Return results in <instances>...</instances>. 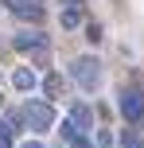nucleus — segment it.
Listing matches in <instances>:
<instances>
[{
	"instance_id": "obj_1",
	"label": "nucleus",
	"mask_w": 144,
	"mask_h": 148,
	"mask_svg": "<svg viewBox=\"0 0 144 148\" xmlns=\"http://www.w3.org/2000/svg\"><path fill=\"white\" fill-rule=\"evenodd\" d=\"M20 121L31 129V133H47V129L55 125V105H51V101H39V97H31V101L20 109Z\"/></svg>"
},
{
	"instance_id": "obj_2",
	"label": "nucleus",
	"mask_w": 144,
	"mask_h": 148,
	"mask_svg": "<svg viewBox=\"0 0 144 148\" xmlns=\"http://www.w3.org/2000/svg\"><path fill=\"white\" fill-rule=\"evenodd\" d=\"M70 78H74L86 94H93V90L101 86V62L93 59V55H82V59L70 62Z\"/></svg>"
},
{
	"instance_id": "obj_3",
	"label": "nucleus",
	"mask_w": 144,
	"mask_h": 148,
	"mask_svg": "<svg viewBox=\"0 0 144 148\" xmlns=\"http://www.w3.org/2000/svg\"><path fill=\"white\" fill-rule=\"evenodd\" d=\"M117 109H121V117L129 121V125H144V90H140V86L121 90V101H117Z\"/></svg>"
},
{
	"instance_id": "obj_4",
	"label": "nucleus",
	"mask_w": 144,
	"mask_h": 148,
	"mask_svg": "<svg viewBox=\"0 0 144 148\" xmlns=\"http://www.w3.org/2000/svg\"><path fill=\"white\" fill-rule=\"evenodd\" d=\"M12 47L20 55H35V59H47V55H51V39H47L43 31H16Z\"/></svg>"
},
{
	"instance_id": "obj_5",
	"label": "nucleus",
	"mask_w": 144,
	"mask_h": 148,
	"mask_svg": "<svg viewBox=\"0 0 144 148\" xmlns=\"http://www.w3.org/2000/svg\"><path fill=\"white\" fill-rule=\"evenodd\" d=\"M59 133H62V140H66L70 148H93V140H90V136H86L82 129L74 125V121H62V129H59Z\"/></svg>"
},
{
	"instance_id": "obj_6",
	"label": "nucleus",
	"mask_w": 144,
	"mask_h": 148,
	"mask_svg": "<svg viewBox=\"0 0 144 148\" xmlns=\"http://www.w3.org/2000/svg\"><path fill=\"white\" fill-rule=\"evenodd\" d=\"M8 8H12L16 16H23V20H39L43 16V0H4Z\"/></svg>"
},
{
	"instance_id": "obj_7",
	"label": "nucleus",
	"mask_w": 144,
	"mask_h": 148,
	"mask_svg": "<svg viewBox=\"0 0 144 148\" xmlns=\"http://www.w3.org/2000/svg\"><path fill=\"white\" fill-rule=\"evenodd\" d=\"M35 82H39V78H35V70H27V66H20V70L12 74V86H16V90H23V94H27V90H35Z\"/></svg>"
},
{
	"instance_id": "obj_8",
	"label": "nucleus",
	"mask_w": 144,
	"mask_h": 148,
	"mask_svg": "<svg viewBox=\"0 0 144 148\" xmlns=\"http://www.w3.org/2000/svg\"><path fill=\"white\" fill-rule=\"evenodd\" d=\"M74 125L82 129V133H86V129H93V113L86 109V105H74Z\"/></svg>"
},
{
	"instance_id": "obj_9",
	"label": "nucleus",
	"mask_w": 144,
	"mask_h": 148,
	"mask_svg": "<svg viewBox=\"0 0 144 148\" xmlns=\"http://www.w3.org/2000/svg\"><path fill=\"white\" fill-rule=\"evenodd\" d=\"M0 148H12V125L0 117Z\"/></svg>"
},
{
	"instance_id": "obj_10",
	"label": "nucleus",
	"mask_w": 144,
	"mask_h": 148,
	"mask_svg": "<svg viewBox=\"0 0 144 148\" xmlns=\"http://www.w3.org/2000/svg\"><path fill=\"white\" fill-rule=\"evenodd\" d=\"M121 148H144V140H140L136 133H125L121 136Z\"/></svg>"
},
{
	"instance_id": "obj_11",
	"label": "nucleus",
	"mask_w": 144,
	"mask_h": 148,
	"mask_svg": "<svg viewBox=\"0 0 144 148\" xmlns=\"http://www.w3.org/2000/svg\"><path fill=\"white\" fill-rule=\"evenodd\" d=\"M78 20H82V12H62V27H78Z\"/></svg>"
},
{
	"instance_id": "obj_12",
	"label": "nucleus",
	"mask_w": 144,
	"mask_h": 148,
	"mask_svg": "<svg viewBox=\"0 0 144 148\" xmlns=\"http://www.w3.org/2000/svg\"><path fill=\"white\" fill-rule=\"evenodd\" d=\"M62 12H82V0H62Z\"/></svg>"
},
{
	"instance_id": "obj_13",
	"label": "nucleus",
	"mask_w": 144,
	"mask_h": 148,
	"mask_svg": "<svg viewBox=\"0 0 144 148\" xmlns=\"http://www.w3.org/2000/svg\"><path fill=\"white\" fill-rule=\"evenodd\" d=\"M86 31H90V35H86V39H90V43H98V39H101V27H98V23H90V27H86Z\"/></svg>"
},
{
	"instance_id": "obj_14",
	"label": "nucleus",
	"mask_w": 144,
	"mask_h": 148,
	"mask_svg": "<svg viewBox=\"0 0 144 148\" xmlns=\"http://www.w3.org/2000/svg\"><path fill=\"white\" fill-rule=\"evenodd\" d=\"M23 148H47V144H39V140H23Z\"/></svg>"
}]
</instances>
